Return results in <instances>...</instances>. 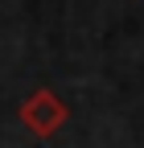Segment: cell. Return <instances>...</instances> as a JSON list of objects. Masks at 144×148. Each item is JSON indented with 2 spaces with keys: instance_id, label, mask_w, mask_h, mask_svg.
I'll return each instance as SVG.
<instances>
[{
  "instance_id": "6da1fadb",
  "label": "cell",
  "mask_w": 144,
  "mask_h": 148,
  "mask_svg": "<svg viewBox=\"0 0 144 148\" xmlns=\"http://www.w3.org/2000/svg\"><path fill=\"white\" fill-rule=\"evenodd\" d=\"M66 103L53 95L49 86H41V90H33V95L21 103V123L29 127L33 136H41V140H49V136H58V127L66 123Z\"/></svg>"
}]
</instances>
